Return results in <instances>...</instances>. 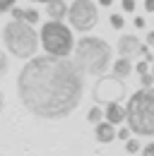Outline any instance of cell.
Listing matches in <instances>:
<instances>
[{
    "label": "cell",
    "instance_id": "1",
    "mask_svg": "<svg viewBox=\"0 0 154 156\" xmlns=\"http://www.w3.org/2000/svg\"><path fill=\"white\" fill-rule=\"evenodd\" d=\"M22 106L34 118L63 120L82 103L84 75L68 58L38 55L27 60L17 77Z\"/></svg>",
    "mask_w": 154,
    "mask_h": 156
},
{
    "label": "cell",
    "instance_id": "2",
    "mask_svg": "<svg viewBox=\"0 0 154 156\" xmlns=\"http://www.w3.org/2000/svg\"><path fill=\"white\" fill-rule=\"evenodd\" d=\"M75 51V67L82 75H104L108 67H111V55H113V48L99 36H84V39L77 41Z\"/></svg>",
    "mask_w": 154,
    "mask_h": 156
},
{
    "label": "cell",
    "instance_id": "3",
    "mask_svg": "<svg viewBox=\"0 0 154 156\" xmlns=\"http://www.w3.org/2000/svg\"><path fill=\"white\" fill-rule=\"evenodd\" d=\"M125 122L133 135L154 137V87L140 89L128 98Z\"/></svg>",
    "mask_w": 154,
    "mask_h": 156
},
{
    "label": "cell",
    "instance_id": "4",
    "mask_svg": "<svg viewBox=\"0 0 154 156\" xmlns=\"http://www.w3.org/2000/svg\"><path fill=\"white\" fill-rule=\"evenodd\" d=\"M2 41H5V48L19 60L34 58L38 48V34L27 22H15V20L7 22L2 29Z\"/></svg>",
    "mask_w": 154,
    "mask_h": 156
},
{
    "label": "cell",
    "instance_id": "5",
    "mask_svg": "<svg viewBox=\"0 0 154 156\" xmlns=\"http://www.w3.org/2000/svg\"><path fill=\"white\" fill-rule=\"evenodd\" d=\"M41 46L46 51V55L53 58H68L75 48V39L70 27H65L63 22H46L41 27Z\"/></svg>",
    "mask_w": 154,
    "mask_h": 156
},
{
    "label": "cell",
    "instance_id": "6",
    "mask_svg": "<svg viewBox=\"0 0 154 156\" xmlns=\"http://www.w3.org/2000/svg\"><path fill=\"white\" fill-rule=\"evenodd\" d=\"M68 22L72 24V29L77 31H92L99 22V10H96L94 0H75L68 7Z\"/></svg>",
    "mask_w": 154,
    "mask_h": 156
},
{
    "label": "cell",
    "instance_id": "7",
    "mask_svg": "<svg viewBox=\"0 0 154 156\" xmlns=\"http://www.w3.org/2000/svg\"><path fill=\"white\" fill-rule=\"evenodd\" d=\"M125 96V82L118 77H104L101 75V79L96 82L94 87V101L96 103H108V101H120V98Z\"/></svg>",
    "mask_w": 154,
    "mask_h": 156
},
{
    "label": "cell",
    "instance_id": "8",
    "mask_svg": "<svg viewBox=\"0 0 154 156\" xmlns=\"http://www.w3.org/2000/svg\"><path fill=\"white\" fill-rule=\"evenodd\" d=\"M116 51H118L120 58H128V60L135 58V55H149L147 53V46L137 39L135 34H123L118 39V43H116Z\"/></svg>",
    "mask_w": 154,
    "mask_h": 156
},
{
    "label": "cell",
    "instance_id": "9",
    "mask_svg": "<svg viewBox=\"0 0 154 156\" xmlns=\"http://www.w3.org/2000/svg\"><path fill=\"white\" fill-rule=\"evenodd\" d=\"M104 118H106V122H111L113 127H118L120 122H125V108L120 103H116V101H108L106 108H104Z\"/></svg>",
    "mask_w": 154,
    "mask_h": 156
},
{
    "label": "cell",
    "instance_id": "10",
    "mask_svg": "<svg viewBox=\"0 0 154 156\" xmlns=\"http://www.w3.org/2000/svg\"><path fill=\"white\" fill-rule=\"evenodd\" d=\"M94 137L99 144H111L116 139V127L111 122H106V120H101V122H96L94 125Z\"/></svg>",
    "mask_w": 154,
    "mask_h": 156
},
{
    "label": "cell",
    "instance_id": "11",
    "mask_svg": "<svg viewBox=\"0 0 154 156\" xmlns=\"http://www.w3.org/2000/svg\"><path fill=\"white\" fill-rule=\"evenodd\" d=\"M46 15L53 22H63L68 15V2L65 0H48L46 2Z\"/></svg>",
    "mask_w": 154,
    "mask_h": 156
},
{
    "label": "cell",
    "instance_id": "12",
    "mask_svg": "<svg viewBox=\"0 0 154 156\" xmlns=\"http://www.w3.org/2000/svg\"><path fill=\"white\" fill-rule=\"evenodd\" d=\"M12 20L15 22H27V24H36L38 22V10H19V7H12Z\"/></svg>",
    "mask_w": 154,
    "mask_h": 156
},
{
    "label": "cell",
    "instance_id": "13",
    "mask_svg": "<svg viewBox=\"0 0 154 156\" xmlns=\"http://www.w3.org/2000/svg\"><path fill=\"white\" fill-rule=\"evenodd\" d=\"M130 72H133V62H130L128 58H118V60H116V65H113V77L125 79Z\"/></svg>",
    "mask_w": 154,
    "mask_h": 156
},
{
    "label": "cell",
    "instance_id": "14",
    "mask_svg": "<svg viewBox=\"0 0 154 156\" xmlns=\"http://www.w3.org/2000/svg\"><path fill=\"white\" fill-rule=\"evenodd\" d=\"M87 120H89L92 125H96V122H101V120H104V111L99 108V103H94V106L89 108V113H87Z\"/></svg>",
    "mask_w": 154,
    "mask_h": 156
},
{
    "label": "cell",
    "instance_id": "15",
    "mask_svg": "<svg viewBox=\"0 0 154 156\" xmlns=\"http://www.w3.org/2000/svg\"><path fill=\"white\" fill-rule=\"evenodd\" d=\"M152 55H145V60H142V62H137V65H135V70H137V75H145V72H147V67H149V62H152Z\"/></svg>",
    "mask_w": 154,
    "mask_h": 156
},
{
    "label": "cell",
    "instance_id": "16",
    "mask_svg": "<svg viewBox=\"0 0 154 156\" xmlns=\"http://www.w3.org/2000/svg\"><path fill=\"white\" fill-rule=\"evenodd\" d=\"M108 22H111V27H113V29H123V27H125V20H123V15H111V17H108Z\"/></svg>",
    "mask_w": 154,
    "mask_h": 156
},
{
    "label": "cell",
    "instance_id": "17",
    "mask_svg": "<svg viewBox=\"0 0 154 156\" xmlns=\"http://www.w3.org/2000/svg\"><path fill=\"white\" fill-rule=\"evenodd\" d=\"M7 67H10V60H7V55H5V51H0V77L7 75Z\"/></svg>",
    "mask_w": 154,
    "mask_h": 156
},
{
    "label": "cell",
    "instance_id": "18",
    "mask_svg": "<svg viewBox=\"0 0 154 156\" xmlns=\"http://www.w3.org/2000/svg\"><path fill=\"white\" fill-rule=\"evenodd\" d=\"M125 151H128V154L140 151V142H137V139H133V137H130V139H125Z\"/></svg>",
    "mask_w": 154,
    "mask_h": 156
},
{
    "label": "cell",
    "instance_id": "19",
    "mask_svg": "<svg viewBox=\"0 0 154 156\" xmlns=\"http://www.w3.org/2000/svg\"><path fill=\"white\" fill-rule=\"evenodd\" d=\"M15 7V0H0V15L2 12H10Z\"/></svg>",
    "mask_w": 154,
    "mask_h": 156
},
{
    "label": "cell",
    "instance_id": "20",
    "mask_svg": "<svg viewBox=\"0 0 154 156\" xmlns=\"http://www.w3.org/2000/svg\"><path fill=\"white\" fill-rule=\"evenodd\" d=\"M142 77V89H147V87H154V77L149 72H145V75H140Z\"/></svg>",
    "mask_w": 154,
    "mask_h": 156
},
{
    "label": "cell",
    "instance_id": "21",
    "mask_svg": "<svg viewBox=\"0 0 154 156\" xmlns=\"http://www.w3.org/2000/svg\"><path fill=\"white\" fill-rule=\"evenodd\" d=\"M140 156H154V142H149V144H145V147L140 149Z\"/></svg>",
    "mask_w": 154,
    "mask_h": 156
},
{
    "label": "cell",
    "instance_id": "22",
    "mask_svg": "<svg viewBox=\"0 0 154 156\" xmlns=\"http://www.w3.org/2000/svg\"><path fill=\"white\" fill-rule=\"evenodd\" d=\"M116 139H130V130H128V127L116 130Z\"/></svg>",
    "mask_w": 154,
    "mask_h": 156
},
{
    "label": "cell",
    "instance_id": "23",
    "mask_svg": "<svg viewBox=\"0 0 154 156\" xmlns=\"http://www.w3.org/2000/svg\"><path fill=\"white\" fill-rule=\"evenodd\" d=\"M120 5L125 12H135V0H120Z\"/></svg>",
    "mask_w": 154,
    "mask_h": 156
},
{
    "label": "cell",
    "instance_id": "24",
    "mask_svg": "<svg viewBox=\"0 0 154 156\" xmlns=\"http://www.w3.org/2000/svg\"><path fill=\"white\" fill-rule=\"evenodd\" d=\"M133 24L137 27V29H142V27H145L147 22H145V17H135V22H133Z\"/></svg>",
    "mask_w": 154,
    "mask_h": 156
},
{
    "label": "cell",
    "instance_id": "25",
    "mask_svg": "<svg viewBox=\"0 0 154 156\" xmlns=\"http://www.w3.org/2000/svg\"><path fill=\"white\" fill-rule=\"evenodd\" d=\"M145 10H147V12H154V0H145Z\"/></svg>",
    "mask_w": 154,
    "mask_h": 156
},
{
    "label": "cell",
    "instance_id": "26",
    "mask_svg": "<svg viewBox=\"0 0 154 156\" xmlns=\"http://www.w3.org/2000/svg\"><path fill=\"white\" fill-rule=\"evenodd\" d=\"M147 43H149V46H154V31H149V34H147Z\"/></svg>",
    "mask_w": 154,
    "mask_h": 156
},
{
    "label": "cell",
    "instance_id": "27",
    "mask_svg": "<svg viewBox=\"0 0 154 156\" xmlns=\"http://www.w3.org/2000/svg\"><path fill=\"white\" fill-rule=\"evenodd\" d=\"M111 2H113V0H99V5H104V7H108Z\"/></svg>",
    "mask_w": 154,
    "mask_h": 156
},
{
    "label": "cell",
    "instance_id": "28",
    "mask_svg": "<svg viewBox=\"0 0 154 156\" xmlns=\"http://www.w3.org/2000/svg\"><path fill=\"white\" fill-rule=\"evenodd\" d=\"M0 111H2V94H0Z\"/></svg>",
    "mask_w": 154,
    "mask_h": 156
},
{
    "label": "cell",
    "instance_id": "29",
    "mask_svg": "<svg viewBox=\"0 0 154 156\" xmlns=\"http://www.w3.org/2000/svg\"><path fill=\"white\" fill-rule=\"evenodd\" d=\"M34 2H48V0H34Z\"/></svg>",
    "mask_w": 154,
    "mask_h": 156
},
{
    "label": "cell",
    "instance_id": "30",
    "mask_svg": "<svg viewBox=\"0 0 154 156\" xmlns=\"http://www.w3.org/2000/svg\"><path fill=\"white\" fill-rule=\"evenodd\" d=\"M152 62H154V60H152ZM152 77H154V72H152Z\"/></svg>",
    "mask_w": 154,
    "mask_h": 156
}]
</instances>
